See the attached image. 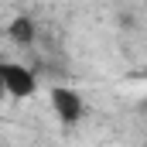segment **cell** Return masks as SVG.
Returning a JSON list of instances; mask_svg holds the SVG:
<instances>
[{
    "label": "cell",
    "instance_id": "obj_2",
    "mask_svg": "<svg viewBox=\"0 0 147 147\" xmlns=\"http://www.w3.org/2000/svg\"><path fill=\"white\" fill-rule=\"evenodd\" d=\"M48 99H51L55 116H58L65 127H72V123H79V120L86 116V103H82V96H79L75 89H69V86H55Z\"/></svg>",
    "mask_w": 147,
    "mask_h": 147
},
{
    "label": "cell",
    "instance_id": "obj_1",
    "mask_svg": "<svg viewBox=\"0 0 147 147\" xmlns=\"http://www.w3.org/2000/svg\"><path fill=\"white\" fill-rule=\"evenodd\" d=\"M0 82H3V92L10 99H31L38 92V75L28 65H17V62L0 65Z\"/></svg>",
    "mask_w": 147,
    "mask_h": 147
},
{
    "label": "cell",
    "instance_id": "obj_3",
    "mask_svg": "<svg viewBox=\"0 0 147 147\" xmlns=\"http://www.w3.org/2000/svg\"><path fill=\"white\" fill-rule=\"evenodd\" d=\"M34 21H31V17H28V14H21V17H14V21H10V24H7V34L14 38V41H17V45H31V41H34Z\"/></svg>",
    "mask_w": 147,
    "mask_h": 147
}]
</instances>
